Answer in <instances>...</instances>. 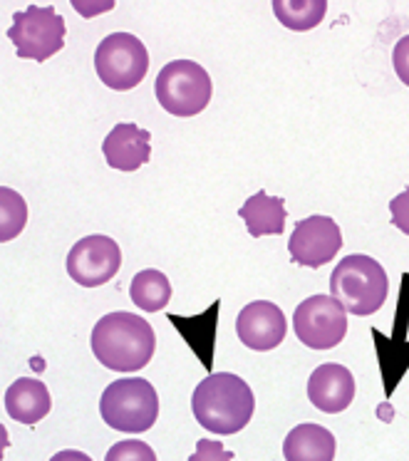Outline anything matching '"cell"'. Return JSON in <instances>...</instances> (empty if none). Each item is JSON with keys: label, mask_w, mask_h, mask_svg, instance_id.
Listing matches in <instances>:
<instances>
[{"label": "cell", "mask_w": 409, "mask_h": 461, "mask_svg": "<svg viewBox=\"0 0 409 461\" xmlns=\"http://www.w3.org/2000/svg\"><path fill=\"white\" fill-rule=\"evenodd\" d=\"M92 352L100 365L114 372L147 367L157 350V335L137 312H107L92 328Z\"/></svg>", "instance_id": "1"}, {"label": "cell", "mask_w": 409, "mask_h": 461, "mask_svg": "<svg viewBox=\"0 0 409 461\" xmlns=\"http://www.w3.org/2000/svg\"><path fill=\"white\" fill-rule=\"evenodd\" d=\"M256 410V397L239 375L216 372L196 384L191 394V411L201 427L221 437L239 434Z\"/></svg>", "instance_id": "2"}, {"label": "cell", "mask_w": 409, "mask_h": 461, "mask_svg": "<svg viewBox=\"0 0 409 461\" xmlns=\"http://www.w3.org/2000/svg\"><path fill=\"white\" fill-rule=\"evenodd\" d=\"M389 281L382 263L372 256L352 253L330 273V295L350 312V315H372L387 301Z\"/></svg>", "instance_id": "3"}, {"label": "cell", "mask_w": 409, "mask_h": 461, "mask_svg": "<svg viewBox=\"0 0 409 461\" xmlns=\"http://www.w3.org/2000/svg\"><path fill=\"white\" fill-rule=\"evenodd\" d=\"M100 414L107 427L124 434H144L159 420V394L150 380L124 377L102 392Z\"/></svg>", "instance_id": "4"}, {"label": "cell", "mask_w": 409, "mask_h": 461, "mask_svg": "<svg viewBox=\"0 0 409 461\" xmlns=\"http://www.w3.org/2000/svg\"><path fill=\"white\" fill-rule=\"evenodd\" d=\"M154 95L174 117H196L209 107L214 82L206 68L194 60H171L154 82Z\"/></svg>", "instance_id": "5"}, {"label": "cell", "mask_w": 409, "mask_h": 461, "mask_svg": "<svg viewBox=\"0 0 409 461\" xmlns=\"http://www.w3.org/2000/svg\"><path fill=\"white\" fill-rule=\"evenodd\" d=\"M95 70L110 90H134L150 72V52L137 35L112 32L95 50Z\"/></svg>", "instance_id": "6"}, {"label": "cell", "mask_w": 409, "mask_h": 461, "mask_svg": "<svg viewBox=\"0 0 409 461\" xmlns=\"http://www.w3.org/2000/svg\"><path fill=\"white\" fill-rule=\"evenodd\" d=\"M65 21L52 5H28L13 15L8 38L23 60L45 62L65 48Z\"/></svg>", "instance_id": "7"}, {"label": "cell", "mask_w": 409, "mask_h": 461, "mask_svg": "<svg viewBox=\"0 0 409 461\" xmlns=\"http://www.w3.org/2000/svg\"><path fill=\"white\" fill-rule=\"evenodd\" d=\"M293 330L310 350H332L348 335V311L332 295H310L295 308Z\"/></svg>", "instance_id": "8"}, {"label": "cell", "mask_w": 409, "mask_h": 461, "mask_svg": "<svg viewBox=\"0 0 409 461\" xmlns=\"http://www.w3.org/2000/svg\"><path fill=\"white\" fill-rule=\"evenodd\" d=\"M68 276L82 288H100L110 283L122 266V251L114 239L92 233L75 243L68 253Z\"/></svg>", "instance_id": "9"}, {"label": "cell", "mask_w": 409, "mask_h": 461, "mask_svg": "<svg viewBox=\"0 0 409 461\" xmlns=\"http://www.w3.org/2000/svg\"><path fill=\"white\" fill-rule=\"evenodd\" d=\"M342 249V230L330 216H308L295 223L290 233V261L303 268H320Z\"/></svg>", "instance_id": "10"}, {"label": "cell", "mask_w": 409, "mask_h": 461, "mask_svg": "<svg viewBox=\"0 0 409 461\" xmlns=\"http://www.w3.org/2000/svg\"><path fill=\"white\" fill-rule=\"evenodd\" d=\"M236 332L239 340L256 352L276 350L280 342L286 340L288 321L286 312L280 311L276 303L253 301L243 305V311L236 318Z\"/></svg>", "instance_id": "11"}, {"label": "cell", "mask_w": 409, "mask_h": 461, "mask_svg": "<svg viewBox=\"0 0 409 461\" xmlns=\"http://www.w3.org/2000/svg\"><path fill=\"white\" fill-rule=\"evenodd\" d=\"M308 400L315 410L340 414L355 400V377L345 365L325 362L318 365L308 380Z\"/></svg>", "instance_id": "12"}, {"label": "cell", "mask_w": 409, "mask_h": 461, "mask_svg": "<svg viewBox=\"0 0 409 461\" xmlns=\"http://www.w3.org/2000/svg\"><path fill=\"white\" fill-rule=\"evenodd\" d=\"M151 134L137 124H117L102 141V154L112 169L137 171L151 159Z\"/></svg>", "instance_id": "13"}, {"label": "cell", "mask_w": 409, "mask_h": 461, "mask_svg": "<svg viewBox=\"0 0 409 461\" xmlns=\"http://www.w3.org/2000/svg\"><path fill=\"white\" fill-rule=\"evenodd\" d=\"M52 410V397L41 380L21 377L5 392V411L21 424H38Z\"/></svg>", "instance_id": "14"}, {"label": "cell", "mask_w": 409, "mask_h": 461, "mask_svg": "<svg viewBox=\"0 0 409 461\" xmlns=\"http://www.w3.org/2000/svg\"><path fill=\"white\" fill-rule=\"evenodd\" d=\"M335 437L332 431L305 421L298 424L295 429L288 431L283 441V456L286 461H332L335 459Z\"/></svg>", "instance_id": "15"}, {"label": "cell", "mask_w": 409, "mask_h": 461, "mask_svg": "<svg viewBox=\"0 0 409 461\" xmlns=\"http://www.w3.org/2000/svg\"><path fill=\"white\" fill-rule=\"evenodd\" d=\"M239 216L246 223V229L253 239L260 236H280L286 229L288 209L286 201L280 196H270L263 189L246 199V203L239 209Z\"/></svg>", "instance_id": "16"}, {"label": "cell", "mask_w": 409, "mask_h": 461, "mask_svg": "<svg viewBox=\"0 0 409 461\" xmlns=\"http://www.w3.org/2000/svg\"><path fill=\"white\" fill-rule=\"evenodd\" d=\"M132 303L144 312H159L164 311L171 301V283L157 268H147L134 276L130 288Z\"/></svg>", "instance_id": "17"}, {"label": "cell", "mask_w": 409, "mask_h": 461, "mask_svg": "<svg viewBox=\"0 0 409 461\" xmlns=\"http://www.w3.org/2000/svg\"><path fill=\"white\" fill-rule=\"evenodd\" d=\"M273 13L288 31L308 32L323 23L328 0H273Z\"/></svg>", "instance_id": "18"}, {"label": "cell", "mask_w": 409, "mask_h": 461, "mask_svg": "<svg viewBox=\"0 0 409 461\" xmlns=\"http://www.w3.org/2000/svg\"><path fill=\"white\" fill-rule=\"evenodd\" d=\"M174 322V328L186 338L194 352L199 355L201 360H204V367L211 370V357H214V335H216V318H211V322L206 328H201L204 325V312H201L199 318H179V315H171L169 318Z\"/></svg>", "instance_id": "19"}, {"label": "cell", "mask_w": 409, "mask_h": 461, "mask_svg": "<svg viewBox=\"0 0 409 461\" xmlns=\"http://www.w3.org/2000/svg\"><path fill=\"white\" fill-rule=\"evenodd\" d=\"M28 223V203L18 191L0 189V241H13Z\"/></svg>", "instance_id": "20"}, {"label": "cell", "mask_w": 409, "mask_h": 461, "mask_svg": "<svg viewBox=\"0 0 409 461\" xmlns=\"http://www.w3.org/2000/svg\"><path fill=\"white\" fill-rule=\"evenodd\" d=\"M105 461H157V454L150 444H144L141 439H127L114 444Z\"/></svg>", "instance_id": "21"}, {"label": "cell", "mask_w": 409, "mask_h": 461, "mask_svg": "<svg viewBox=\"0 0 409 461\" xmlns=\"http://www.w3.org/2000/svg\"><path fill=\"white\" fill-rule=\"evenodd\" d=\"M189 461H236V456L221 441L199 439L196 441V451L191 454Z\"/></svg>", "instance_id": "22"}, {"label": "cell", "mask_w": 409, "mask_h": 461, "mask_svg": "<svg viewBox=\"0 0 409 461\" xmlns=\"http://www.w3.org/2000/svg\"><path fill=\"white\" fill-rule=\"evenodd\" d=\"M389 211H392V226L409 236V189L389 201Z\"/></svg>", "instance_id": "23"}, {"label": "cell", "mask_w": 409, "mask_h": 461, "mask_svg": "<svg viewBox=\"0 0 409 461\" xmlns=\"http://www.w3.org/2000/svg\"><path fill=\"white\" fill-rule=\"evenodd\" d=\"M392 68L397 72V77L409 87V35L399 38L395 50H392Z\"/></svg>", "instance_id": "24"}, {"label": "cell", "mask_w": 409, "mask_h": 461, "mask_svg": "<svg viewBox=\"0 0 409 461\" xmlns=\"http://www.w3.org/2000/svg\"><path fill=\"white\" fill-rule=\"evenodd\" d=\"M50 461H92L85 451H77V449H65V451H58Z\"/></svg>", "instance_id": "25"}]
</instances>
